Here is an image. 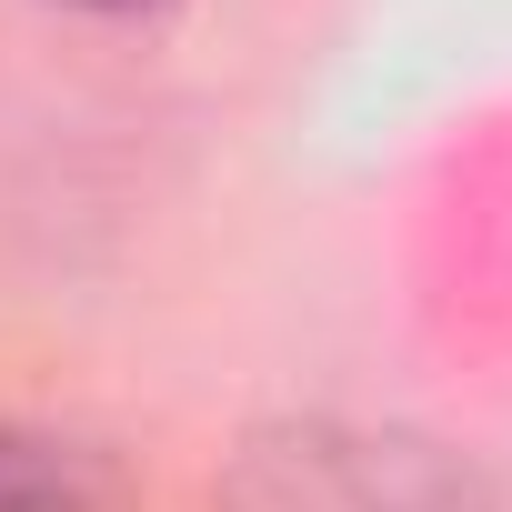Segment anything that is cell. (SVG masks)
Returning a JSON list of instances; mask_svg holds the SVG:
<instances>
[{
	"label": "cell",
	"instance_id": "1",
	"mask_svg": "<svg viewBox=\"0 0 512 512\" xmlns=\"http://www.w3.org/2000/svg\"><path fill=\"white\" fill-rule=\"evenodd\" d=\"M221 512H482V482L422 432L282 422L231 462Z\"/></svg>",
	"mask_w": 512,
	"mask_h": 512
},
{
	"label": "cell",
	"instance_id": "2",
	"mask_svg": "<svg viewBox=\"0 0 512 512\" xmlns=\"http://www.w3.org/2000/svg\"><path fill=\"white\" fill-rule=\"evenodd\" d=\"M0 512H91V462L61 432L0 412Z\"/></svg>",
	"mask_w": 512,
	"mask_h": 512
},
{
	"label": "cell",
	"instance_id": "3",
	"mask_svg": "<svg viewBox=\"0 0 512 512\" xmlns=\"http://www.w3.org/2000/svg\"><path fill=\"white\" fill-rule=\"evenodd\" d=\"M81 11H161V0H81Z\"/></svg>",
	"mask_w": 512,
	"mask_h": 512
}]
</instances>
